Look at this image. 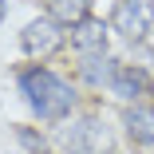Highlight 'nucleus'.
<instances>
[{
  "mask_svg": "<svg viewBox=\"0 0 154 154\" xmlns=\"http://www.w3.org/2000/svg\"><path fill=\"white\" fill-rule=\"evenodd\" d=\"M16 83H20V95L28 99V107L36 111V119H44V122L67 119L75 111V103H79L75 87L67 79H59L51 67H40V63L16 71Z\"/></svg>",
  "mask_w": 154,
  "mask_h": 154,
  "instance_id": "obj_1",
  "label": "nucleus"
},
{
  "mask_svg": "<svg viewBox=\"0 0 154 154\" xmlns=\"http://www.w3.org/2000/svg\"><path fill=\"white\" fill-rule=\"evenodd\" d=\"M63 146H67V154H111L115 131L107 127L103 119L87 115V119L71 122V127L63 131Z\"/></svg>",
  "mask_w": 154,
  "mask_h": 154,
  "instance_id": "obj_2",
  "label": "nucleus"
},
{
  "mask_svg": "<svg viewBox=\"0 0 154 154\" xmlns=\"http://www.w3.org/2000/svg\"><path fill=\"white\" fill-rule=\"evenodd\" d=\"M111 28L131 44L142 40L154 28V0H119L115 12H111Z\"/></svg>",
  "mask_w": 154,
  "mask_h": 154,
  "instance_id": "obj_3",
  "label": "nucleus"
},
{
  "mask_svg": "<svg viewBox=\"0 0 154 154\" xmlns=\"http://www.w3.org/2000/svg\"><path fill=\"white\" fill-rule=\"evenodd\" d=\"M107 87H111L115 99L131 103V107H138V103H146V99L154 95V79H150V71H146V67H134V63H122Z\"/></svg>",
  "mask_w": 154,
  "mask_h": 154,
  "instance_id": "obj_4",
  "label": "nucleus"
},
{
  "mask_svg": "<svg viewBox=\"0 0 154 154\" xmlns=\"http://www.w3.org/2000/svg\"><path fill=\"white\" fill-rule=\"evenodd\" d=\"M67 44V36H63V24H55L51 16H40V20H32L24 28V36H20V48L28 51V55H51V51H59Z\"/></svg>",
  "mask_w": 154,
  "mask_h": 154,
  "instance_id": "obj_5",
  "label": "nucleus"
},
{
  "mask_svg": "<svg viewBox=\"0 0 154 154\" xmlns=\"http://www.w3.org/2000/svg\"><path fill=\"white\" fill-rule=\"evenodd\" d=\"M122 131H127V138H131L138 150H154V103L127 107V115H122Z\"/></svg>",
  "mask_w": 154,
  "mask_h": 154,
  "instance_id": "obj_6",
  "label": "nucleus"
},
{
  "mask_svg": "<svg viewBox=\"0 0 154 154\" xmlns=\"http://www.w3.org/2000/svg\"><path fill=\"white\" fill-rule=\"evenodd\" d=\"M107 36H111V32H107V24H103V20H95V16H87L83 24H75V28H71L67 44L87 59V55H103V51H107Z\"/></svg>",
  "mask_w": 154,
  "mask_h": 154,
  "instance_id": "obj_7",
  "label": "nucleus"
},
{
  "mask_svg": "<svg viewBox=\"0 0 154 154\" xmlns=\"http://www.w3.org/2000/svg\"><path fill=\"white\" fill-rule=\"evenodd\" d=\"M48 16L55 20V24H83L87 16H91V4L87 0H48Z\"/></svg>",
  "mask_w": 154,
  "mask_h": 154,
  "instance_id": "obj_8",
  "label": "nucleus"
},
{
  "mask_svg": "<svg viewBox=\"0 0 154 154\" xmlns=\"http://www.w3.org/2000/svg\"><path fill=\"white\" fill-rule=\"evenodd\" d=\"M115 71H119V67L111 63L107 55H87L83 63H79L83 83H111V79H115Z\"/></svg>",
  "mask_w": 154,
  "mask_h": 154,
  "instance_id": "obj_9",
  "label": "nucleus"
},
{
  "mask_svg": "<svg viewBox=\"0 0 154 154\" xmlns=\"http://www.w3.org/2000/svg\"><path fill=\"white\" fill-rule=\"evenodd\" d=\"M16 138H20V142H24L28 150H36V154H44V146H48V142H44V138H40L36 131H28V127H20V131H16Z\"/></svg>",
  "mask_w": 154,
  "mask_h": 154,
  "instance_id": "obj_10",
  "label": "nucleus"
},
{
  "mask_svg": "<svg viewBox=\"0 0 154 154\" xmlns=\"http://www.w3.org/2000/svg\"><path fill=\"white\" fill-rule=\"evenodd\" d=\"M4 16H8V4H4V0H0V24H4Z\"/></svg>",
  "mask_w": 154,
  "mask_h": 154,
  "instance_id": "obj_11",
  "label": "nucleus"
}]
</instances>
